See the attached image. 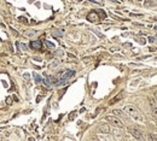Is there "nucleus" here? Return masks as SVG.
Returning a JSON list of instances; mask_svg holds the SVG:
<instances>
[{
  "label": "nucleus",
  "instance_id": "obj_1",
  "mask_svg": "<svg viewBox=\"0 0 157 141\" xmlns=\"http://www.w3.org/2000/svg\"><path fill=\"white\" fill-rule=\"evenodd\" d=\"M74 75H75V71H73V70H65V71H63V72H59V74L56 76L57 80H58L57 86H62V84H64V83H65L68 80H70Z\"/></svg>",
  "mask_w": 157,
  "mask_h": 141
},
{
  "label": "nucleus",
  "instance_id": "obj_2",
  "mask_svg": "<svg viewBox=\"0 0 157 141\" xmlns=\"http://www.w3.org/2000/svg\"><path fill=\"white\" fill-rule=\"evenodd\" d=\"M124 111L127 112V114H129L130 117L134 120V121H137V122H143V116L138 112V110L135 108H133L132 105H126L124 106Z\"/></svg>",
  "mask_w": 157,
  "mask_h": 141
},
{
  "label": "nucleus",
  "instance_id": "obj_3",
  "mask_svg": "<svg viewBox=\"0 0 157 141\" xmlns=\"http://www.w3.org/2000/svg\"><path fill=\"white\" fill-rule=\"evenodd\" d=\"M106 121L110 122V124L111 126H114V127L116 128H122V122L120 121L118 118H116L115 116H106Z\"/></svg>",
  "mask_w": 157,
  "mask_h": 141
},
{
  "label": "nucleus",
  "instance_id": "obj_4",
  "mask_svg": "<svg viewBox=\"0 0 157 141\" xmlns=\"http://www.w3.org/2000/svg\"><path fill=\"white\" fill-rule=\"evenodd\" d=\"M149 102H150V108H151V112L152 114L157 118V101L155 100V98L150 96L149 98Z\"/></svg>",
  "mask_w": 157,
  "mask_h": 141
},
{
  "label": "nucleus",
  "instance_id": "obj_5",
  "mask_svg": "<svg viewBox=\"0 0 157 141\" xmlns=\"http://www.w3.org/2000/svg\"><path fill=\"white\" fill-rule=\"evenodd\" d=\"M130 133H132V135L137 139V140L139 141H144V135L143 133H141V130H139L138 128H133V129H130Z\"/></svg>",
  "mask_w": 157,
  "mask_h": 141
},
{
  "label": "nucleus",
  "instance_id": "obj_6",
  "mask_svg": "<svg viewBox=\"0 0 157 141\" xmlns=\"http://www.w3.org/2000/svg\"><path fill=\"white\" fill-rule=\"evenodd\" d=\"M87 20L89 22H96L99 20V11H92L87 14Z\"/></svg>",
  "mask_w": 157,
  "mask_h": 141
},
{
  "label": "nucleus",
  "instance_id": "obj_7",
  "mask_svg": "<svg viewBox=\"0 0 157 141\" xmlns=\"http://www.w3.org/2000/svg\"><path fill=\"white\" fill-rule=\"evenodd\" d=\"M99 130H100V133H103V134H109L110 126H108L106 123H100V124H99Z\"/></svg>",
  "mask_w": 157,
  "mask_h": 141
},
{
  "label": "nucleus",
  "instance_id": "obj_8",
  "mask_svg": "<svg viewBox=\"0 0 157 141\" xmlns=\"http://www.w3.org/2000/svg\"><path fill=\"white\" fill-rule=\"evenodd\" d=\"M29 46L32 50H40L41 48V41H32L29 44Z\"/></svg>",
  "mask_w": 157,
  "mask_h": 141
},
{
  "label": "nucleus",
  "instance_id": "obj_9",
  "mask_svg": "<svg viewBox=\"0 0 157 141\" xmlns=\"http://www.w3.org/2000/svg\"><path fill=\"white\" fill-rule=\"evenodd\" d=\"M52 36H55L57 39H61L62 36H63V32H61V30H53L52 32Z\"/></svg>",
  "mask_w": 157,
  "mask_h": 141
},
{
  "label": "nucleus",
  "instance_id": "obj_10",
  "mask_svg": "<svg viewBox=\"0 0 157 141\" xmlns=\"http://www.w3.org/2000/svg\"><path fill=\"white\" fill-rule=\"evenodd\" d=\"M114 134H115L116 140H120V139H121V136H122V133H121L118 129H115V130H114Z\"/></svg>",
  "mask_w": 157,
  "mask_h": 141
},
{
  "label": "nucleus",
  "instance_id": "obj_11",
  "mask_svg": "<svg viewBox=\"0 0 157 141\" xmlns=\"http://www.w3.org/2000/svg\"><path fill=\"white\" fill-rule=\"evenodd\" d=\"M147 140H149V141H157V135L149 134V136H147Z\"/></svg>",
  "mask_w": 157,
  "mask_h": 141
},
{
  "label": "nucleus",
  "instance_id": "obj_12",
  "mask_svg": "<svg viewBox=\"0 0 157 141\" xmlns=\"http://www.w3.org/2000/svg\"><path fill=\"white\" fill-rule=\"evenodd\" d=\"M112 114H116V116H120V117H122V116H124V114H123L121 110H114L112 111Z\"/></svg>",
  "mask_w": 157,
  "mask_h": 141
},
{
  "label": "nucleus",
  "instance_id": "obj_13",
  "mask_svg": "<svg viewBox=\"0 0 157 141\" xmlns=\"http://www.w3.org/2000/svg\"><path fill=\"white\" fill-rule=\"evenodd\" d=\"M34 80L36 83H40L41 81H42V78H41V76L40 75H38V74H34Z\"/></svg>",
  "mask_w": 157,
  "mask_h": 141
},
{
  "label": "nucleus",
  "instance_id": "obj_14",
  "mask_svg": "<svg viewBox=\"0 0 157 141\" xmlns=\"http://www.w3.org/2000/svg\"><path fill=\"white\" fill-rule=\"evenodd\" d=\"M121 98H122V93L117 94V95H116V98H115L114 100H111V101H110V104H114V102H116V101H117V100H120Z\"/></svg>",
  "mask_w": 157,
  "mask_h": 141
},
{
  "label": "nucleus",
  "instance_id": "obj_15",
  "mask_svg": "<svg viewBox=\"0 0 157 141\" xmlns=\"http://www.w3.org/2000/svg\"><path fill=\"white\" fill-rule=\"evenodd\" d=\"M35 34H36V32H35V30H29V32H26V33H24V35H27V36H34Z\"/></svg>",
  "mask_w": 157,
  "mask_h": 141
},
{
  "label": "nucleus",
  "instance_id": "obj_16",
  "mask_svg": "<svg viewBox=\"0 0 157 141\" xmlns=\"http://www.w3.org/2000/svg\"><path fill=\"white\" fill-rule=\"evenodd\" d=\"M45 44H46V46L48 47V48H55V44H52V42H50V41H45Z\"/></svg>",
  "mask_w": 157,
  "mask_h": 141
},
{
  "label": "nucleus",
  "instance_id": "obj_17",
  "mask_svg": "<svg viewBox=\"0 0 157 141\" xmlns=\"http://www.w3.org/2000/svg\"><path fill=\"white\" fill-rule=\"evenodd\" d=\"M20 20L21 22H23V23H28L27 18H24V17H20Z\"/></svg>",
  "mask_w": 157,
  "mask_h": 141
},
{
  "label": "nucleus",
  "instance_id": "obj_18",
  "mask_svg": "<svg viewBox=\"0 0 157 141\" xmlns=\"http://www.w3.org/2000/svg\"><path fill=\"white\" fill-rule=\"evenodd\" d=\"M58 64H59V62H58V60H56L55 63H52V64H51V68H53V66H57Z\"/></svg>",
  "mask_w": 157,
  "mask_h": 141
},
{
  "label": "nucleus",
  "instance_id": "obj_19",
  "mask_svg": "<svg viewBox=\"0 0 157 141\" xmlns=\"http://www.w3.org/2000/svg\"><path fill=\"white\" fill-rule=\"evenodd\" d=\"M149 41L150 42H157V40H155V38H149Z\"/></svg>",
  "mask_w": 157,
  "mask_h": 141
},
{
  "label": "nucleus",
  "instance_id": "obj_20",
  "mask_svg": "<svg viewBox=\"0 0 157 141\" xmlns=\"http://www.w3.org/2000/svg\"><path fill=\"white\" fill-rule=\"evenodd\" d=\"M24 80L29 81V74H24Z\"/></svg>",
  "mask_w": 157,
  "mask_h": 141
},
{
  "label": "nucleus",
  "instance_id": "obj_21",
  "mask_svg": "<svg viewBox=\"0 0 157 141\" xmlns=\"http://www.w3.org/2000/svg\"><path fill=\"white\" fill-rule=\"evenodd\" d=\"M69 118H70V120H74V118H75V112H73V114H70V117H69Z\"/></svg>",
  "mask_w": 157,
  "mask_h": 141
},
{
  "label": "nucleus",
  "instance_id": "obj_22",
  "mask_svg": "<svg viewBox=\"0 0 157 141\" xmlns=\"http://www.w3.org/2000/svg\"><path fill=\"white\" fill-rule=\"evenodd\" d=\"M56 54H57V56H63V51H57Z\"/></svg>",
  "mask_w": 157,
  "mask_h": 141
},
{
  "label": "nucleus",
  "instance_id": "obj_23",
  "mask_svg": "<svg viewBox=\"0 0 157 141\" xmlns=\"http://www.w3.org/2000/svg\"><path fill=\"white\" fill-rule=\"evenodd\" d=\"M21 47H22V50H27V46L24 45V44H22V45H20Z\"/></svg>",
  "mask_w": 157,
  "mask_h": 141
},
{
  "label": "nucleus",
  "instance_id": "obj_24",
  "mask_svg": "<svg viewBox=\"0 0 157 141\" xmlns=\"http://www.w3.org/2000/svg\"><path fill=\"white\" fill-rule=\"evenodd\" d=\"M92 141H100V140H98L97 138H93V139H92Z\"/></svg>",
  "mask_w": 157,
  "mask_h": 141
},
{
  "label": "nucleus",
  "instance_id": "obj_25",
  "mask_svg": "<svg viewBox=\"0 0 157 141\" xmlns=\"http://www.w3.org/2000/svg\"><path fill=\"white\" fill-rule=\"evenodd\" d=\"M155 29H156V30H157V27H155Z\"/></svg>",
  "mask_w": 157,
  "mask_h": 141
}]
</instances>
